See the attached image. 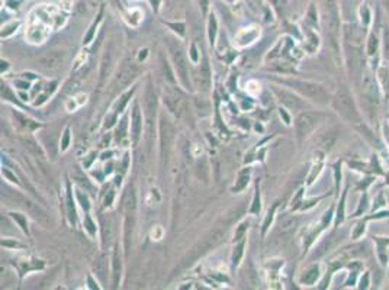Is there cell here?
<instances>
[{
  "label": "cell",
  "mask_w": 389,
  "mask_h": 290,
  "mask_svg": "<svg viewBox=\"0 0 389 290\" xmlns=\"http://www.w3.org/2000/svg\"><path fill=\"white\" fill-rule=\"evenodd\" d=\"M224 235H225V228H222V226L209 231L208 234L205 235L196 245H193L189 250V253L183 257L181 266H183V267H188V266H190V264H193V262L196 261L198 258H200L203 254L208 253L209 250L215 248V247L222 241Z\"/></svg>",
  "instance_id": "1"
},
{
  "label": "cell",
  "mask_w": 389,
  "mask_h": 290,
  "mask_svg": "<svg viewBox=\"0 0 389 290\" xmlns=\"http://www.w3.org/2000/svg\"><path fill=\"white\" fill-rule=\"evenodd\" d=\"M282 83H285L288 86H292L295 90H298L302 96H306L308 99H311L313 102L320 103V104H327L330 97L328 93L325 92L321 85H317L313 82H304V80H298V78H292V80H280Z\"/></svg>",
  "instance_id": "2"
},
{
  "label": "cell",
  "mask_w": 389,
  "mask_h": 290,
  "mask_svg": "<svg viewBox=\"0 0 389 290\" xmlns=\"http://www.w3.org/2000/svg\"><path fill=\"white\" fill-rule=\"evenodd\" d=\"M332 104H334V109L340 113L346 121L353 122V123H357L360 121V116H359L357 108L354 104V100L351 97L350 92L346 87L339 89V92L335 93L334 99H332Z\"/></svg>",
  "instance_id": "3"
},
{
  "label": "cell",
  "mask_w": 389,
  "mask_h": 290,
  "mask_svg": "<svg viewBox=\"0 0 389 290\" xmlns=\"http://www.w3.org/2000/svg\"><path fill=\"white\" fill-rule=\"evenodd\" d=\"M323 116L318 113L304 112L301 113L296 121H295V129H296V137L299 141H304L311 132L318 126V123L321 122Z\"/></svg>",
  "instance_id": "4"
},
{
  "label": "cell",
  "mask_w": 389,
  "mask_h": 290,
  "mask_svg": "<svg viewBox=\"0 0 389 290\" xmlns=\"http://www.w3.org/2000/svg\"><path fill=\"white\" fill-rule=\"evenodd\" d=\"M170 52L173 63L176 67V71L179 74V78L183 86H189V71H188V61L183 54L181 48L177 44H170Z\"/></svg>",
  "instance_id": "5"
},
{
  "label": "cell",
  "mask_w": 389,
  "mask_h": 290,
  "mask_svg": "<svg viewBox=\"0 0 389 290\" xmlns=\"http://www.w3.org/2000/svg\"><path fill=\"white\" fill-rule=\"evenodd\" d=\"M140 74V70L137 68V67L129 66V67H125L121 70V73L118 74L116 77V80H115L114 87L115 90H123L126 86H129L133 83L134 80L138 77Z\"/></svg>",
  "instance_id": "6"
},
{
  "label": "cell",
  "mask_w": 389,
  "mask_h": 290,
  "mask_svg": "<svg viewBox=\"0 0 389 290\" xmlns=\"http://www.w3.org/2000/svg\"><path fill=\"white\" fill-rule=\"evenodd\" d=\"M273 92H275L276 96L279 97V100L283 103L285 106H288L289 109H299V108H302V106H304V103H302V100H301L299 97H296L294 93L288 92V90H285V89L275 87V89H273Z\"/></svg>",
  "instance_id": "7"
},
{
  "label": "cell",
  "mask_w": 389,
  "mask_h": 290,
  "mask_svg": "<svg viewBox=\"0 0 389 290\" xmlns=\"http://www.w3.org/2000/svg\"><path fill=\"white\" fill-rule=\"evenodd\" d=\"M64 57H66V52H63V51L49 52L48 56L42 57L39 60V66L42 67V68H45V70H56L64 61Z\"/></svg>",
  "instance_id": "8"
},
{
  "label": "cell",
  "mask_w": 389,
  "mask_h": 290,
  "mask_svg": "<svg viewBox=\"0 0 389 290\" xmlns=\"http://www.w3.org/2000/svg\"><path fill=\"white\" fill-rule=\"evenodd\" d=\"M141 121L143 119H141L140 109H138V106H135L133 113V123H131V126H133V140L135 144L138 142L140 137H141V131H143V122Z\"/></svg>",
  "instance_id": "9"
},
{
  "label": "cell",
  "mask_w": 389,
  "mask_h": 290,
  "mask_svg": "<svg viewBox=\"0 0 389 290\" xmlns=\"http://www.w3.org/2000/svg\"><path fill=\"white\" fill-rule=\"evenodd\" d=\"M344 37H346L347 44H351V47H359L361 44L360 32L357 31V28H354V27H346Z\"/></svg>",
  "instance_id": "10"
},
{
  "label": "cell",
  "mask_w": 389,
  "mask_h": 290,
  "mask_svg": "<svg viewBox=\"0 0 389 290\" xmlns=\"http://www.w3.org/2000/svg\"><path fill=\"white\" fill-rule=\"evenodd\" d=\"M95 270L96 273H97V276H99V279H100V280H105V279H106L108 264H106V258H105L103 255H100V257H99V260L96 261Z\"/></svg>",
  "instance_id": "11"
},
{
  "label": "cell",
  "mask_w": 389,
  "mask_h": 290,
  "mask_svg": "<svg viewBox=\"0 0 389 290\" xmlns=\"http://www.w3.org/2000/svg\"><path fill=\"white\" fill-rule=\"evenodd\" d=\"M215 29H217V18H215V15H211L209 16V38H211V42H214Z\"/></svg>",
  "instance_id": "12"
},
{
  "label": "cell",
  "mask_w": 389,
  "mask_h": 290,
  "mask_svg": "<svg viewBox=\"0 0 389 290\" xmlns=\"http://www.w3.org/2000/svg\"><path fill=\"white\" fill-rule=\"evenodd\" d=\"M296 224H298V221H296L295 218L286 219V221H283V222H282V229H283V231H289V229L295 228V226H296Z\"/></svg>",
  "instance_id": "13"
},
{
  "label": "cell",
  "mask_w": 389,
  "mask_h": 290,
  "mask_svg": "<svg viewBox=\"0 0 389 290\" xmlns=\"http://www.w3.org/2000/svg\"><path fill=\"white\" fill-rule=\"evenodd\" d=\"M114 261H115V284L118 283V276H119V272H118V266H119V260H118V253L115 251L114 254Z\"/></svg>",
  "instance_id": "14"
},
{
  "label": "cell",
  "mask_w": 389,
  "mask_h": 290,
  "mask_svg": "<svg viewBox=\"0 0 389 290\" xmlns=\"http://www.w3.org/2000/svg\"><path fill=\"white\" fill-rule=\"evenodd\" d=\"M385 57L389 58V29L385 31Z\"/></svg>",
  "instance_id": "15"
}]
</instances>
